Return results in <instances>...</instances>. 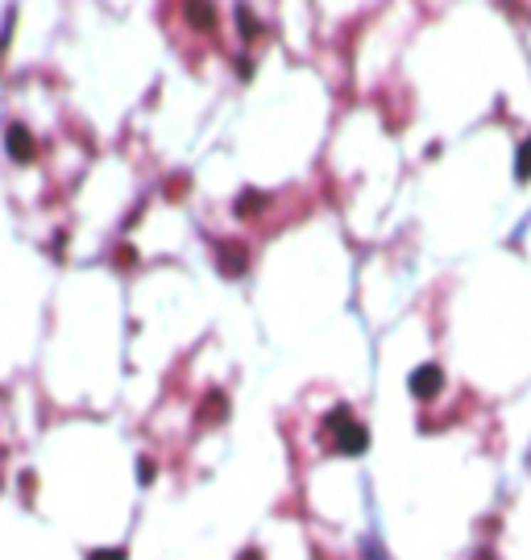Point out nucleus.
I'll return each instance as SVG.
<instances>
[{
	"mask_svg": "<svg viewBox=\"0 0 531 560\" xmlns=\"http://www.w3.org/2000/svg\"><path fill=\"white\" fill-rule=\"evenodd\" d=\"M328 432H332V448L345 453V457H357V453H365V444H369V432H365L362 423H353L345 407H337V411L328 415Z\"/></svg>",
	"mask_w": 531,
	"mask_h": 560,
	"instance_id": "f257e3e1",
	"label": "nucleus"
},
{
	"mask_svg": "<svg viewBox=\"0 0 531 560\" xmlns=\"http://www.w3.org/2000/svg\"><path fill=\"white\" fill-rule=\"evenodd\" d=\"M440 386H444L440 366H419L415 374H411V394H415V398H436Z\"/></svg>",
	"mask_w": 531,
	"mask_h": 560,
	"instance_id": "f03ea898",
	"label": "nucleus"
},
{
	"mask_svg": "<svg viewBox=\"0 0 531 560\" xmlns=\"http://www.w3.org/2000/svg\"><path fill=\"white\" fill-rule=\"evenodd\" d=\"M216 258H220V266H224V274H228V278H237V274L249 266V249H245L241 241H220L216 245Z\"/></svg>",
	"mask_w": 531,
	"mask_h": 560,
	"instance_id": "7ed1b4c3",
	"label": "nucleus"
},
{
	"mask_svg": "<svg viewBox=\"0 0 531 560\" xmlns=\"http://www.w3.org/2000/svg\"><path fill=\"white\" fill-rule=\"evenodd\" d=\"M9 154H13L17 162H29V158H33V137H29V129H21V125L9 129Z\"/></svg>",
	"mask_w": 531,
	"mask_h": 560,
	"instance_id": "20e7f679",
	"label": "nucleus"
},
{
	"mask_svg": "<svg viewBox=\"0 0 531 560\" xmlns=\"http://www.w3.org/2000/svg\"><path fill=\"white\" fill-rule=\"evenodd\" d=\"M224 415H228V398H224L220 390H212V394L204 398V411H199V419H204V423H212V419H216V423H220Z\"/></svg>",
	"mask_w": 531,
	"mask_h": 560,
	"instance_id": "39448f33",
	"label": "nucleus"
},
{
	"mask_svg": "<svg viewBox=\"0 0 531 560\" xmlns=\"http://www.w3.org/2000/svg\"><path fill=\"white\" fill-rule=\"evenodd\" d=\"M183 13H187V21H191L195 29H212V25H216V9H212V4H187Z\"/></svg>",
	"mask_w": 531,
	"mask_h": 560,
	"instance_id": "423d86ee",
	"label": "nucleus"
},
{
	"mask_svg": "<svg viewBox=\"0 0 531 560\" xmlns=\"http://www.w3.org/2000/svg\"><path fill=\"white\" fill-rule=\"evenodd\" d=\"M262 204H266V195L245 191L241 199H237V216H258V212H262Z\"/></svg>",
	"mask_w": 531,
	"mask_h": 560,
	"instance_id": "0eeeda50",
	"label": "nucleus"
},
{
	"mask_svg": "<svg viewBox=\"0 0 531 560\" xmlns=\"http://www.w3.org/2000/svg\"><path fill=\"white\" fill-rule=\"evenodd\" d=\"M515 171H519V179H531V142L519 146V162H515Z\"/></svg>",
	"mask_w": 531,
	"mask_h": 560,
	"instance_id": "6e6552de",
	"label": "nucleus"
},
{
	"mask_svg": "<svg viewBox=\"0 0 531 560\" xmlns=\"http://www.w3.org/2000/svg\"><path fill=\"white\" fill-rule=\"evenodd\" d=\"M92 560H125L121 548H100V552H92Z\"/></svg>",
	"mask_w": 531,
	"mask_h": 560,
	"instance_id": "1a4fd4ad",
	"label": "nucleus"
},
{
	"mask_svg": "<svg viewBox=\"0 0 531 560\" xmlns=\"http://www.w3.org/2000/svg\"><path fill=\"white\" fill-rule=\"evenodd\" d=\"M137 477H142V482H154V461H142V465H137Z\"/></svg>",
	"mask_w": 531,
	"mask_h": 560,
	"instance_id": "9d476101",
	"label": "nucleus"
},
{
	"mask_svg": "<svg viewBox=\"0 0 531 560\" xmlns=\"http://www.w3.org/2000/svg\"><path fill=\"white\" fill-rule=\"evenodd\" d=\"M237 560H262V552H258V548H249V552H241Z\"/></svg>",
	"mask_w": 531,
	"mask_h": 560,
	"instance_id": "9b49d317",
	"label": "nucleus"
}]
</instances>
